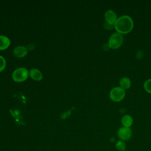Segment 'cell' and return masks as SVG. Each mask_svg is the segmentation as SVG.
Here are the masks:
<instances>
[{
    "mask_svg": "<svg viewBox=\"0 0 151 151\" xmlns=\"http://www.w3.org/2000/svg\"><path fill=\"white\" fill-rule=\"evenodd\" d=\"M133 25V19L130 16L124 15L117 18L114 25V28L117 32L123 35L129 33L132 30Z\"/></svg>",
    "mask_w": 151,
    "mask_h": 151,
    "instance_id": "6da1fadb",
    "label": "cell"
},
{
    "mask_svg": "<svg viewBox=\"0 0 151 151\" xmlns=\"http://www.w3.org/2000/svg\"><path fill=\"white\" fill-rule=\"evenodd\" d=\"M123 42V36L117 32L112 34L109 38L108 45L110 48L117 49Z\"/></svg>",
    "mask_w": 151,
    "mask_h": 151,
    "instance_id": "7a4b0ae2",
    "label": "cell"
},
{
    "mask_svg": "<svg viewBox=\"0 0 151 151\" xmlns=\"http://www.w3.org/2000/svg\"><path fill=\"white\" fill-rule=\"evenodd\" d=\"M29 76V72L25 68L21 67L15 70L12 73V78L13 80L17 83L25 81Z\"/></svg>",
    "mask_w": 151,
    "mask_h": 151,
    "instance_id": "3957f363",
    "label": "cell"
},
{
    "mask_svg": "<svg viewBox=\"0 0 151 151\" xmlns=\"http://www.w3.org/2000/svg\"><path fill=\"white\" fill-rule=\"evenodd\" d=\"M126 91L120 87H115L113 88L109 93L110 99L114 102H119L125 97Z\"/></svg>",
    "mask_w": 151,
    "mask_h": 151,
    "instance_id": "277c9868",
    "label": "cell"
},
{
    "mask_svg": "<svg viewBox=\"0 0 151 151\" xmlns=\"http://www.w3.org/2000/svg\"><path fill=\"white\" fill-rule=\"evenodd\" d=\"M117 134L122 140H127L131 137L132 131L130 127H125L123 126L118 130Z\"/></svg>",
    "mask_w": 151,
    "mask_h": 151,
    "instance_id": "5b68a950",
    "label": "cell"
},
{
    "mask_svg": "<svg viewBox=\"0 0 151 151\" xmlns=\"http://www.w3.org/2000/svg\"><path fill=\"white\" fill-rule=\"evenodd\" d=\"M104 19L107 24L114 25L117 19V14L114 11L111 9H109L106 11L104 14Z\"/></svg>",
    "mask_w": 151,
    "mask_h": 151,
    "instance_id": "8992f818",
    "label": "cell"
},
{
    "mask_svg": "<svg viewBox=\"0 0 151 151\" xmlns=\"http://www.w3.org/2000/svg\"><path fill=\"white\" fill-rule=\"evenodd\" d=\"M28 53V49L24 46H18L13 50V55L17 58L24 57Z\"/></svg>",
    "mask_w": 151,
    "mask_h": 151,
    "instance_id": "52a82bcc",
    "label": "cell"
},
{
    "mask_svg": "<svg viewBox=\"0 0 151 151\" xmlns=\"http://www.w3.org/2000/svg\"><path fill=\"white\" fill-rule=\"evenodd\" d=\"M30 77L35 81H40L42 79V74L41 72L37 68H32L29 71Z\"/></svg>",
    "mask_w": 151,
    "mask_h": 151,
    "instance_id": "ba28073f",
    "label": "cell"
},
{
    "mask_svg": "<svg viewBox=\"0 0 151 151\" xmlns=\"http://www.w3.org/2000/svg\"><path fill=\"white\" fill-rule=\"evenodd\" d=\"M10 40L6 36L0 35V50H6L10 45Z\"/></svg>",
    "mask_w": 151,
    "mask_h": 151,
    "instance_id": "9c48e42d",
    "label": "cell"
},
{
    "mask_svg": "<svg viewBox=\"0 0 151 151\" xmlns=\"http://www.w3.org/2000/svg\"><path fill=\"white\" fill-rule=\"evenodd\" d=\"M119 85L120 87L124 90H127L131 86V80L127 77H123L120 78L119 81Z\"/></svg>",
    "mask_w": 151,
    "mask_h": 151,
    "instance_id": "30bf717a",
    "label": "cell"
},
{
    "mask_svg": "<svg viewBox=\"0 0 151 151\" xmlns=\"http://www.w3.org/2000/svg\"><path fill=\"white\" fill-rule=\"evenodd\" d=\"M133 122V120L132 117L128 114H126L123 116L121 119L122 124H123V127H130L132 125Z\"/></svg>",
    "mask_w": 151,
    "mask_h": 151,
    "instance_id": "8fae6325",
    "label": "cell"
},
{
    "mask_svg": "<svg viewBox=\"0 0 151 151\" xmlns=\"http://www.w3.org/2000/svg\"><path fill=\"white\" fill-rule=\"evenodd\" d=\"M126 144L123 140H118L116 144V148L119 151H124L126 150Z\"/></svg>",
    "mask_w": 151,
    "mask_h": 151,
    "instance_id": "7c38bea8",
    "label": "cell"
},
{
    "mask_svg": "<svg viewBox=\"0 0 151 151\" xmlns=\"http://www.w3.org/2000/svg\"><path fill=\"white\" fill-rule=\"evenodd\" d=\"M144 89L146 92L149 94H151V78L147 80L143 84Z\"/></svg>",
    "mask_w": 151,
    "mask_h": 151,
    "instance_id": "4fadbf2b",
    "label": "cell"
},
{
    "mask_svg": "<svg viewBox=\"0 0 151 151\" xmlns=\"http://www.w3.org/2000/svg\"><path fill=\"white\" fill-rule=\"evenodd\" d=\"M5 66H6L5 60L2 56L0 55V72L2 71L5 69Z\"/></svg>",
    "mask_w": 151,
    "mask_h": 151,
    "instance_id": "5bb4252c",
    "label": "cell"
},
{
    "mask_svg": "<svg viewBox=\"0 0 151 151\" xmlns=\"http://www.w3.org/2000/svg\"><path fill=\"white\" fill-rule=\"evenodd\" d=\"M70 114V111H67L65 113H64L62 115H61V118L62 119H65L67 117L69 116V115Z\"/></svg>",
    "mask_w": 151,
    "mask_h": 151,
    "instance_id": "9a60e30c",
    "label": "cell"
}]
</instances>
